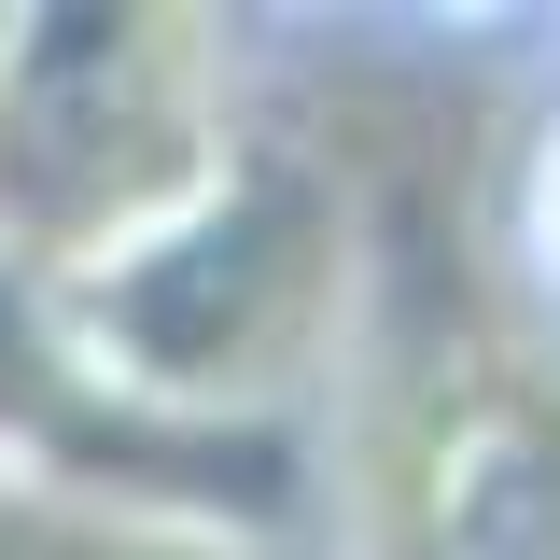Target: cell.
<instances>
[{"mask_svg":"<svg viewBox=\"0 0 560 560\" xmlns=\"http://www.w3.org/2000/svg\"><path fill=\"white\" fill-rule=\"evenodd\" d=\"M0 560H337V547L183 518V504H113V490H57V477L0 463Z\"/></svg>","mask_w":560,"mask_h":560,"instance_id":"3957f363","label":"cell"},{"mask_svg":"<svg viewBox=\"0 0 560 560\" xmlns=\"http://www.w3.org/2000/svg\"><path fill=\"white\" fill-rule=\"evenodd\" d=\"M14 14H28V0H0V84H14Z\"/></svg>","mask_w":560,"mask_h":560,"instance_id":"5b68a950","label":"cell"},{"mask_svg":"<svg viewBox=\"0 0 560 560\" xmlns=\"http://www.w3.org/2000/svg\"><path fill=\"white\" fill-rule=\"evenodd\" d=\"M504 280H518V308H533V337L560 364V98L504 154Z\"/></svg>","mask_w":560,"mask_h":560,"instance_id":"277c9868","label":"cell"},{"mask_svg":"<svg viewBox=\"0 0 560 560\" xmlns=\"http://www.w3.org/2000/svg\"><path fill=\"white\" fill-rule=\"evenodd\" d=\"M253 140V57L183 0H28L0 84V267L98 280Z\"/></svg>","mask_w":560,"mask_h":560,"instance_id":"6da1fadb","label":"cell"},{"mask_svg":"<svg viewBox=\"0 0 560 560\" xmlns=\"http://www.w3.org/2000/svg\"><path fill=\"white\" fill-rule=\"evenodd\" d=\"M364 518L393 560H560V364L434 393Z\"/></svg>","mask_w":560,"mask_h":560,"instance_id":"7a4b0ae2","label":"cell"}]
</instances>
